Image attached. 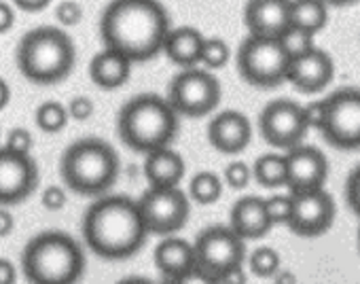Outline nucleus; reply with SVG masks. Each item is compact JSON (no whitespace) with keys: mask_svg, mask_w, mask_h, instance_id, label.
Wrapping results in <instances>:
<instances>
[{"mask_svg":"<svg viewBox=\"0 0 360 284\" xmlns=\"http://www.w3.org/2000/svg\"><path fill=\"white\" fill-rule=\"evenodd\" d=\"M169 30L163 5L150 0H117L104 9L100 20L104 49L125 56L131 64L146 62L163 51Z\"/></svg>","mask_w":360,"mask_h":284,"instance_id":"obj_1","label":"nucleus"},{"mask_svg":"<svg viewBox=\"0 0 360 284\" xmlns=\"http://www.w3.org/2000/svg\"><path fill=\"white\" fill-rule=\"evenodd\" d=\"M148 231L138 202L127 195L98 198L83 217V240L102 259L119 261L136 254Z\"/></svg>","mask_w":360,"mask_h":284,"instance_id":"obj_2","label":"nucleus"},{"mask_svg":"<svg viewBox=\"0 0 360 284\" xmlns=\"http://www.w3.org/2000/svg\"><path fill=\"white\" fill-rule=\"evenodd\" d=\"M117 129L125 147L148 155L172 145L178 131V112L169 106L167 98L142 93L123 104Z\"/></svg>","mask_w":360,"mask_h":284,"instance_id":"obj_3","label":"nucleus"},{"mask_svg":"<svg viewBox=\"0 0 360 284\" xmlns=\"http://www.w3.org/2000/svg\"><path fill=\"white\" fill-rule=\"evenodd\" d=\"M22 271L30 284H77L85 271V252L64 231H43L22 250Z\"/></svg>","mask_w":360,"mask_h":284,"instance_id":"obj_4","label":"nucleus"},{"mask_svg":"<svg viewBox=\"0 0 360 284\" xmlns=\"http://www.w3.org/2000/svg\"><path fill=\"white\" fill-rule=\"evenodd\" d=\"M15 62L24 79L30 83L53 85L72 72L77 47L62 28L41 26L22 37L15 51Z\"/></svg>","mask_w":360,"mask_h":284,"instance_id":"obj_5","label":"nucleus"},{"mask_svg":"<svg viewBox=\"0 0 360 284\" xmlns=\"http://www.w3.org/2000/svg\"><path fill=\"white\" fill-rule=\"evenodd\" d=\"M64 185L79 195H100L117 183L119 155L100 138H81L64 151L60 160Z\"/></svg>","mask_w":360,"mask_h":284,"instance_id":"obj_6","label":"nucleus"},{"mask_svg":"<svg viewBox=\"0 0 360 284\" xmlns=\"http://www.w3.org/2000/svg\"><path fill=\"white\" fill-rule=\"evenodd\" d=\"M290 58L280 41L248 37L238 51V70L242 79L257 87H278L286 81Z\"/></svg>","mask_w":360,"mask_h":284,"instance_id":"obj_7","label":"nucleus"},{"mask_svg":"<svg viewBox=\"0 0 360 284\" xmlns=\"http://www.w3.org/2000/svg\"><path fill=\"white\" fill-rule=\"evenodd\" d=\"M223 87L219 79L202 68H189L174 77L167 87V102L178 115L204 117L221 104Z\"/></svg>","mask_w":360,"mask_h":284,"instance_id":"obj_8","label":"nucleus"},{"mask_svg":"<svg viewBox=\"0 0 360 284\" xmlns=\"http://www.w3.org/2000/svg\"><path fill=\"white\" fill-rule=\"evenodd\" d=\"M138 208L146 231L167 238L174 235L178 229H183L191 214L189 195L185 191H180L178 187L174 189L148 187V191L138 200Z\"/></svg>","mask_w":360,"mask_h":284,"instance_id":"obj_9","label":"nucleus"},{"mask_svg":"<svg viewBox=\"0 0 360 284\" xmlns=\"http://www.w3.org/2000/svg\"><path fill=\"white\" fill-rule=\"evenodd\" d=\"M324 102L326 117L320 129L324 138L343 151L360 149V89H339L324 98Z\"/></svg>","mask_w":360,"mask_h":284,"instance_id":"obj_10","label":"nucleus"},{"mask_svg":"<svg viewBox=\"0 0 360 284\" xmlns=\"http://www.w3.org/2000/svg\"><path fill=\"white\" fill-rule=\"evenodd\" d=\"M198 267L212 276H223L225 271L240 267L246 257L244 240L231 229L223 225H214L204 229L193 242Z\"/></svg>","mask_w":360,"mask_h":284,"instance_id":"obj_11","label":"nucleus"},{"mask_svg":"<svg viewBox=\"0 0 360 284\" xmlns=\"http://www.w3.org/2000/svg\"><path fill=\"white\" fill-rule=\"evenodd\" d=\"M259 129L269 145L290 151L303 145V138L309 127L305 123L303 106H299L292 100L280 98L263 108L259 119Z\"/></svg>","mask_w":360,"mask_h":284,"instance_id":"obj_12","label":"nucleus"},{"mask_svg":"<svg viewBox=\"0 0 360 284\" xmlns=\"http://www.w3.org/2000/svg\"><path fill=\"white\" fill-rule=\"evenodd\" d=\"M292 195V214L288 221L290 231L305 238L322 235L330 229L335 221V200L324 189L305 191V193H290Z\"/></svg>","mask_w":360,"mask_h":284,"instance_id":"obj_13","label":"nucleus"},{"mask_svg":"<svg viewBox=\"0 0 360 284\" xmlns=\"http://www.w3.org/2000/svg\"><path fill=\"white\" fill-rule=\"evenodd\" d=\"M39 187V166L30 155L0 149V206H15Z\"/></svg>","mask_w":360,"mask_h":284,"instance_id":"obj_14","label":"nucleus"},{"mask_svg":"<svg viewBox=\"0 0 360 284\" xmlns=\"http://www.w3.org/2000/svg\"><path fill=\"white\" fill-rule=\"evenodd\" d=\"M286 187L290 193H305L324 189L328 176V162L324 153L309 145H299L286 151Z\"/></svg>","mask_w":360,"mask_h":284,"instance_id":"obj_15","label":"nucleus"},{"mask_svg":"<svg viewBox=\"0 0 360 284\" xmlns=\"http://www.w3.org/2000/svg\"><path fill=\"white\" fill-rule=\"evenodd\" d=\"M244 20L250 37L280 41L290 28V3L286 0H252L246 5Z\"/></svg>","mask_w":360,"mask_h":284,"instance_id":"obj_16","label":"nucleus"},{"mask_svg":"<svg viewBox=\"0 0 360 284\" xmlns=\"http://www.w3.org/2000/svg\"><path fill=\"white\" fill-rule=\"evenodd\" d=\"M250 138L252 123L240 110H221L208 125L210 145L225 155L242 153L250 145Z\"/></svg>","mask_w":360,"mask_h":284,"instance_id":"obj_17","label":"nucleus"},{"mask_svg":"<svg viewBox=\"0 0 360 284\" xmlns=\"http://www.w3.org/2000/svg\"><path fill=\"white\" fill-rule=\"evenodd\" d=\"M333 72H335V66H333L330 56L314 47L311 51L290 60L286 81H290L299 91L316 93V91H322L330 83Z\"/></svg>","mask_w":360,"mask_h":284,"instance_id":"obj_18","label":"nucleus"},{"mask_svg":"<svg viewBox=\"0 0 360 284\" xmlns=\"http://www.w3.org/2000/svg\"><path fill=\"white\" fill-rule=\"evenodd\" d=\"M229 227L246 242V240H257L263 238L274 225L269 221L265 200L257 195H246L238 200L231 208V221Z\"/></svg>","mask_w":360,"mask_h":284,"instance_id":"obj_19","label":"nucleus"},{"mask_svg":"<svg viewBox=\"0 0 360 284\" xmlns=\"http://www.w3.org/2000/svg\"><path fill=\"white\" fill-rule=\"evenodd\" d=\"M153 257H155V265L165 276V280L178 278V276L191 271L193 267H198V257H195L193 242H187V240L176 238V235H169V238L161 240L157 244Z\"/></svg>","mask_w":360,"mask_h":284,"instance_id":"obj_20","label":"nucleus"},{"mask_svg":"<svg viewBox=\"0 0 360 284\" xmlns=\"http://www.w3.org/2000/svg\"><path fill=\"white\" fill-rule=\"evenodd\" d=\"M144 176L153 189H174L185 179V160L172 147L153 151L144 160Z\"/></svg>","mask_w":360,"mask_h":284,"instance_id":"obj_21","label":"nucleus"},{"mask_svg":"<svg viewBox=\"0 0 360 284\" xmlns=\"http://www.w3.org/2000/svg\"><path fill=\"white\" fill-rule=\"evenodd\" d=\"M206 39L202 37L200 30L191 28V26H180V28H172L165 45H163V53L169 58V62L183 66L185 70L193 68L200 60H202V49H204Z\"/></svg>","mask_w":360,"mask_h":284,"instance_id":"obj_22","label":"nucleus"},{"mask_svg":"<svg viewBox=\"0 0 360 284\" xmlns=\"http://www.w3.org/2000/svg\"><path fill=\"white\" fill-rule=\"evenodd\" d=\"M129 72L131 62L112 49H102L89 62V77L100 89H119L127 83Z\"/></svg>","mask_w":360,"mask_h":284,"instance_id":"obj_23","label":"nucleus"},{"mask_svg":"<svg viewBox=\"0 0 360 284\" xmlns=\"http://www.w3.org/2000/svg\"><path fill=\"white\" fill-rule=\"evenodd\" d=\"M328 22V9L318 0H295L290 3V28L316 37Z\"/></svg>","mask_w":360,"mask_h":284,"instance_id":"obj_24","label":"nucleus"},{"mask_svg":"<svg viewBox=\"0 0 360 284\" xmlns=\"http://www.w3.org/2000/svg\"><path fill=\"white\" fill-rule=\"evenodd\" d=\"M252 179L267 189L286 187V157L278 153L261 155L252 166Z\"/></svg>","mask_w":360,"mask_h":284,"instance_id":"obj_25","label":"nucleus"},{"mask_svg":"<svg viewBox=\"0 0 360 284\" xmlns=\"http://www.w3.org/2000/svg\"><path fill=\"white\" fill-rule=\"evenodd\" d=\"M70 115H68V106H64L58 100H47L43 104H39L37 112H34V121L37 127L43 129L45 134H58L66 127Z\"/></svg>","mask_w":360,"mask_h":284,"instance_id":"obj_26","label":"nucleus"},{"mask_svg":"<svg viewBox=\"0 0 360 284\" xmlns=\"http://www.w3.org/2000/svg\"><path fill=\"white\" fill-rule=\"evenodd\" d=\"M223 193V181L214 172H198L189 183V198L198 204H214Z\"/></svg>","mask_w":360,"mask_h":284,"instance_id":"obj_27","label":"nucleus"},{"mask_svg":"<svg viewBox=\"0 0 360 284\" xmlns=\"http://www.w3.org/2000/svg\"><path fill=\"white\" fill-rule=\"evenodd\" d=\"M250 271L259 278H274L280 271V254L269 246H261L250 254Z\"/></svg>","mask_w":360,"mask_h":284,"instance_id":"obj_28","label":"nucleus"},{"mask_svg":"<svg viewBox=\"0 0 360 284\" xmlns=\"http://www.w3.org/2000/svg\"><path fill=\"white\" fill-rule=\"evenodd\" d=\"M231 58V49L223 39H206L204 49H202V64L210 70L223 68Z\"/></svg>","mask_w":360,"mask_h":284,"instance_id":"obj_29","label":"nucleus"},{"mask_svg":"<svg viewBox=\"0 0 360 284\" xmlns=\"http://www.w3.org/2000/svg\"><path fill=\"white\" fill-rule=\"evenodd\" d=\"M271 225H288L292 214V195H271L265 200Z\"/></svg>","mask_w":360,"mask_h":284,"instance_id":"obj_30","label":"nucleus"},{"mask_svg":"<svg viewBox=\"0 0 360 284\" xmlns=\"http://www.w3.org/2000/svg\"><path fill=\"white\" fill-rule=\"evenodd\" d=\"M280 43L284 45L290 60H295V58H299V56L314 49V37H309L305 32H299V30H292V28L286 30V34L280 39Z\"/></svg>","mask_w":360,"mask_h":284,"instance_id":"obj_31","label":"nucleus"},{"mask_svg":"<svg viewBox=\"0 0 360 284\" xmlns=\"http://www.w3.org/2000/svg\"><path fill=\"white\" fill-rule=\"evenodd\" d=\"M252 179V168L246 166L244 162H231L225 172H223V181L231 187V189H244Z\"/></svg>","mask_w":360,"mask_h":284,"instance_id":"obj_32","label":"nucleus"},{"mask_svg":"<svg viewBox=\"0 0 360 284\" xmlns=\"http://www.w3.org/2000/svg\"><path fill=\"white\" fill-rule=\"evenodd\" d=\"M5 149H9L11 153L18 155H30L32 149V134L26 127H13L7 136V145Z\"/></svg>","mask_w":360,"mask_h":284,"instance_id":"obj_33","label":"nucleus"},{"mask_svg":"<svg viewBox=\"0 0 360 284\" xmlns=\"http://www.w3.org/2000/svg\"><path fill=\"white\" fill-rule=\"evenodd\" d=\"M56 20L60 26H77L83 20V7L72 0H64V3L56 5Z\"/></svg>","mask_w":360,"mask_h":284,"instance_id":"obj_34","label":"nucleus"},{"mask_svg":"<svg viewBox=\"0 0 360 284\" xmlns=\"http://www.w3.org/2000/svg\"><path fill=\"white\" fill-rule=\"evenodd\" d=\"M165 284H221V280L217 276L204 271L202 267H193L191 271H187L183 276L165 280Z\"/></svg>","mask_w":360,"mask_h":284,"instance_id":"obj_35","label":"nucleus"},{"mask_svg":"<svg viewBox=\"0 0 360 284\" xmlns=\"http://www.w3.org/2000/svg\"><path fill=\"white\" fill-rule=\"evenodd\" d=\"M68 198H66V191L58 185H49L43 195H41V204L49 210V212H58L66 206Z\"/></svg>","mask_w":360,"mask_h":284,"instance_id":"obj_36","label":"nucleus"},{"mask_svg":"<svg viewBox=\"0 0 360 284\" xmlns=\"http://www.w3.org/2000/svg\"><path fill=\"white\" fill-rule=\"evenodd\" d=\"M345 200L347 206L352 208V212L356 217H360V166L349 174L347 185H345Z\"/></svg>","mask_w":360,"mask_h":284,"instance_id":"obj_37","label":"nucleus"},{"mask_svg":"<svg viewBox=\"0 0 360 284\" xmlns=\"http://www.w3.org/2000/svg\"><path fill=\"white\" fill-rule=\"evenodd\" d=\"M68 115L77 121H87L94 115V100L87 96H77L68 104Z\"/></svg>","mask_w":360,"mask_h":284,"instance_id":"obj_38","label":"nucleus"},{"mask_svg":"<svg viewBox=\"0 0 360 284\" xmlns=\"http://www.w3.org/2000/svg\"><path fill=\"white\" fill-rule=\"evenodd\" d=\"M303 115H305L307 127H318V129H322L324 117H326V102H324V100L309 102L307 106H303Z\"/></svg>","mask_w":360,"mask_h":284,"instance_id":"obj_39","label":"nucleus"},{"mask_svg":"<svg viewBox=\"0 0 360 284\" xmlns=\"http://www.w3.org/2000/svg\"><path fill=\"white\" fill-rule=\"evenodd\" d=\"M15 24V9L9 3H0V34H5Z\"/></svg>","mask_w":360,"mask_h":284,"instance_id":"obj_40","label":"nucleus"},{"mask_svg":"<svg viewBox=\"0 0 360 284\" xmlns=\"http://www.w3.org/2000/svg\"><path fill=\"white\" fill-rule=\"evenodd\" d=\"M18 269L9 259H0V284H15Z\"/></svg>","mask_w":360,"mask_h":284,"instance_id":"obj_41","label":"nucleus"},{"mask_svg":"<svg viewBox=\"0 0 360 284\" xmlns=\"http://www.w3.org/2000/svg\"><path fill=\"white\" fill-rule=\"evenodd\" d=\"M219 280H221V284H246V271L240 265V267H233V269L225 271L223 276H219Z\"/></svg>","mask_w":360,"mask_h":284,"instance_id":"obj_42","label":"nucleus"},{"mask_svg":"<svg viewBox=\"0 0 360 284\" xmlns=\"http://www.w3.org/2000/svg\"><path fill=\"white\" fill-rule=\"evenodd\" d=\"M15 229V219L7 208H0V238L11 235Z\"/></svg>","mask_w":360,"mask_h":284,"instance_id":"obj_43","label":"nucleus"},{"mask_svg":"<svg viewBox=\"0 0 360 284\" xmlns=\"http://www.w3.org/2000/svg\"><path fill=\"white\" fill-rule=\"evenodd\" d=\"M13 7H18L22 11H28V13H39L43 9H47L49 3H47V0H39V3H28V0H15Z\"/></svg>","mask_w":360,"mask_h":284,"instance_id":"obj_44","label":"nucleus"},{"mask_svg":"<svg viewBox=\"0 0 360 284\" xmlns=\"http://www.w3.org/2000/svg\"><path fill=\"white\" fill-rule=\"evenodd\" d=\"M9 102H11V87L3 77H0V110L7 108Z\"/></svg>","mask_w":360,"mask_h":284,"instance_id":"obj_45","label":"nucleus"},{"mask_svg":"<svg viewBox=\"0 0 360 284\" xmlns=\"http://www.w3.org/2000/svg\"><path fill=\"white\" fill-rule=\"evenodd\" d=\"M274 284H297V276L288 269H280L274 276Z\"/></svg>","mask_w":360,"mask_h":284,"instance_id":"obj_46","label":"nucleus"},{"mask_svg":"<svg viewBox=\"0 0 360 284\" xmlns=\"http://www.w3.org/2000/svg\"><path fill=\"white\" fill-rule=\"evenodd\" d=\"M117 284H155V282H150L148 278H140V276H129V278H123V280H119Z\"/></svg>","mask_w":360,"mask_h":284,"instance_id":"obj_47","label":"nucleus"},{"mask_svg":"<svg viewBox=\"0 0 360 284\" xmlns=\"http://www.w3.org/2000/svg\"><path fill=\"white\" fill-rule=\"evenodd\" d=\"M358 248H360V231H358Z\"/></svg>","mask_w":360,"mask_h":284,"instance_id":"obj_48","label":"nucleus"}]
</instances>
